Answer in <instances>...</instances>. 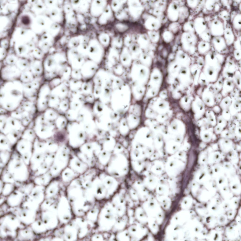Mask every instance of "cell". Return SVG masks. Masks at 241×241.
Segmentation results:
<instances>
[{
    "mask_svg": "<svg viewBox=\"0 0 241 241\" xmlns=\"http://www.w3.org/2000/svg\"><path fill=\"white\" fill-rule=\"evenodd\" d=\"M223 129L222 128L217 125L214 127V132L216 134H219L221 133Z\"/></svg>",
    "mask_w": 241,
    "mask_h": 241,
    "instance_id": "cell-7",
    "label": "cell"
},
{
    "mask_svg": "<svg viewBox=\"0 0 241 241\" xmlns=\"http://www.w3.org/2000/svg\"><path fill=\"white\" fill-rule=\"evenodd\" d=\"M217 125L220 126L223 129L226 126L227 124V120L224 119L222 116L218 117L217 119Z\"/></svg>",
    "mask_w": 241,
    "mask_h": 241,
    "instance_id": "cell-4",
    "label": "cell"
},
{
    "mask_svg": "<svg viewBox=\"0 0 241 241\" xmlns=\"http://www.w3.org/2000/svg\"><path fill=\"white\" fill-rule=\"evenodd\" d=\"M200 132V136L204 140H209L212 137V132L209 130H201Z\"/></svg>",
    "mask_w": 241,
    "mask_h": 241,
    "instance_id": "cell-3",
    "label": "cell"
},
{
    "mask_svg": "<svg viewBox=\"0 0 241 241\" xmlns=\"http://www.w3.org/2000/svg\"><path fill=\"white\" fill-rule=\"evenodd\" d=\"M231 115L228 109L223 110L222 113V116L226 120H229Z\"/></svg>",
    "mask_w": 241,
    "mask_h": 241,
    "instance_id": "cell-6",
    "label": "cell"
},
{
    "mask_svg": "<svg viewBox=\"0 0 241 241\" xmlns=\"http://www.w3.org/2000/svg\"><path fill=\"white\" fill-rule=\"evenodd\" d=\"M232 103V101L230 98L226 97L221 101L220 106L223 110L228 109L229 108Z\"/></svg>",
    "mask_w": 241,
    "mask_h": 241,
    "instance_id": "cell-2",
    "label": "cell"
},
{
    "mask_svg": "<svg viewBox=\"0 0 241 241\" xmlns=\"http://www.w3.org/2000/svg\"><path fill=\"white\" fill-rule=\"evenodd\" d=\"M241 103L238 101H236L233 103L232 102L229 108V111L231 114L232 113V114L233 113H236L239 112L241 110Z\"/></svg>",
    "mask_w": 241,
    "mask_h": 241,
    "instance_id": "cell-1",
    "label": "cell"
},
{
    "mask_svg": "<svg viewBox=\"0 0 241 241\" xmlns=\"http://www.w3.org/2000/svg\"><path fill=\"white\" fill-rule=\"evenodd\" d=\"M206 115L209 122L213 125H215L216 122L215 121V118L213 113L211 111H209L207 113Z\"/></svg>",
    "mask_w": 241,
    "mask_h": 241,
    "instance_id": "cell-5",
    "label": "cell"
}]
</instances>
